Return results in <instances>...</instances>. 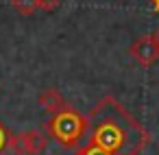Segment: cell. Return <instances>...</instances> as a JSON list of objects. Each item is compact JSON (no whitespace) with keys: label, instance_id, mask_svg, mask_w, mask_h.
Listing matches in <instances>:
<instances>
[{"label":"cell","instance_id":"obj_1","mask_svg":"<svg viewBox=\"0 0 159 155\" xmlns=\"http://www.w3.org/2000/svg\"><path fill=\"white\" fill-rule=\"evenodd\" d=\"M87 120L85 142L100 146L109 155H139L150 140L144 124L113 96L100 98L87 114Z\"/></svg>","mask_w":159,"mask_h":155},{"label":"cell","instance_id":"obj_2","mask_svg":"<svg viewBox=\"0 0 159 155\" xmlns=\"http://www.w3.org/2000/svg\"><path fill=\"white\" fill-rule=\"evenodd\" d=\"M44 129H46L48 138H52L61 146H66V148H79L85 142V138H87L89 120L79 109H74L72 105H68L59 114H52L50 120L44 124Z\"/></svg>","mask_w":159,"mask_h":155},{"label":"cell","instance_id":"obj_3","mask_svg":"<svg viewBox=\"0 0 159 155\" xmlns=\"http://www.w3.org/2000/svg\"><path fill=\"white\" fill-rule=\"evenodd\" d=\"M48 146V133L39 129H29L13 133L9 138V151L16 155H39Z\"/></svg>","mask_w":159,"mask_h":155},{"label":"cell","instance_id":"obj_4","mask_svg":"<svg viewBox=\"0 0 159 155\" xmlns=\"http://www.w3.org/2000/svg\"><path fill=\"white\" fill-rule=\"evenodd\" d=\"M129 55H131L142 68H150L155 61H159V48H157L152 35H142V37H137V40L129 46Z\"/></svg>","mask_w":159,"mask_h":155},{"label":"cell","instance_id":"obj_5","mask_svg":"<svg viewBox=\"0 0 159 155\" xmlns=\"http://www.w3.org/2000/svg\"><path fill=\"white\" fill-rule=\"evenodd\" d=\"M39 105H42L44 111H48L52 116V114H59L61 109H66L70 103H66V98L61 96V92L57 87H46L39 94Z\"/></svg>","mask_w":159,"mask_h":155},{"label":"cell","instance_id":"obj_6","mask_svg":"<svg viewBox=\"0 0 159 155\" xmlns=\"http://www.w3.org/2000/svg\"><path fill=\"white\" fill-rule=\"evenodd\" d=\"M11 7L20 16H33L37 11V0H11Z\"/></svg>","mask_w":159,"mask_h":155},{"label":"cell","instance_id":"obj_7","mask_svg":"<svg viewBox=\"0 0 159 155\" xmlns=\"http://www.w3.org/2000/svg\"><path fill=\"white\" fill-rule=\"evenodd\" d=\"M74 155H109L107 151H102L100 146L96 144H89V142H83L79 148H74Z\"/></svg>","mask_w":159,"mask_h":155},{"label":"cell","instance_id":"obj_8","mask_svg":"<svg viewBox=\"0 0 159 155\" xmlns=\"http://www.w3.org/2000/svg\"><path fill=\"white\" fill-rule=\"evenodd\" d=\"M9 138H11V133H9V129L0 122V155H2L5 151H9Z\"/></svg>","mask_w":159,"mask_h":155},{"label":"cell","instance_id":"obj_9","mask_svg":"<svg viewBox=\"0 0 159 155\" xmlns=\"http://www.w3.org/2000/svg\"><path fill=\"white\" fill-rule=\"evenodd\" d=\"M59 5H61V0H37V9H42V11H46V13L59 9Z\"/></svg>","mask_w":159,"mask_h":155},{"label":"cell","instance_id":"obj_10","mask_svg":"<svg viewBox=\"0 0 159 155\" xmlns=\"http://www.w3.org/2000/svg\"><path fill=\"white\" fill-rule=\"evenodd\" d=\"M152 40H155V44H157V48H159V29L152 33Z\"/></svg>","mask_w":159,"mask_h":155},{"label":"cell","instance_id":"obj_11","mask_svg":"<svg viewBox=\"0 0 159 155\" xmlns=\"http://www.w3.org/2000/svg\"><path fill=\"white\" fill-rule=\"evenodd\" d=\"M148 2L152 5V9H155V11H159V0H148Z\"/></svg>","mask_w":159,"mask_h":155}]
</instances>
